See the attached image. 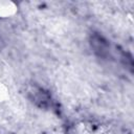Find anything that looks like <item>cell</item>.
<instances>
[{"label":"cell","instance_id":"cell-1","mask_svg":"<svg viewBox=\"0 0 134 134\" xmlns=\"http://www.w3.org/2000/svg\"><path fill=\"white\" fill-rule=\"evenodd\" d=\"M28 97L41 108H49L52 105L50 95L42 88L37 86H31L28 89Z\"/></svg>","mask_w":134,"mask_h":134},{"label":"cell","instance_id":"cell-2","mask_svg":"<svg viewBox=\"0 0 134 134\" xmlns=\"http://www.w3.org/2000/svg\"><path fill=\"white\" fill-rule=\"evenodd\" d=\"M90 43H91V47L93 48V51L99 58L106 59V58L109 57V54H110V45L104 37H102L98 34H93L91 36Z\"/></svg>","mask_w":134,"mask_h":134}]
</instances>
